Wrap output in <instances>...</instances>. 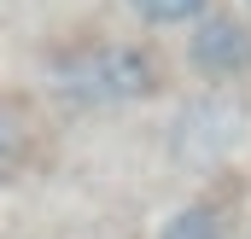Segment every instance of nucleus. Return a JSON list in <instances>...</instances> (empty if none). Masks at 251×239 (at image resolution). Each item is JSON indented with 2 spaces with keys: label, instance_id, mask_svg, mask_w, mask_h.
Instances as JSON below:
<instances>
[{
  "label": "nucleus",
  "instance_id": "obj_3",
  "mask_svg": "<svg viewBox=\"0 0 251 239\" xmlns=\"http://www.w3.org/2000/svg\"><path fill=\"white\" fill-rule=\"evenodd\" d=\"M29 158H35V134H29L24 111L0 105V187L24 175V169H29Z\"/></svg>",
  "mask_w": 251,
  "mask_h": 239
},
{
  "label": "nucleus",
  "instance_id": "obj_6",
  "mask_svg": "<svg viewBox=\"0 0 251 239\" xmlns=\"http://www.w3.org/2000/svg\"><path fill=\"white\" fill-rule=\"evenodd\" d=\"M240 6H246V18H251V0H240Z\"/></svg>",
  "mask_w": 251,
  "mask_h": 239
},
{
  "label": "nucleus",
  "instance_id": "obj_2",
  "mask_svg": "<svg viewBox=\"0 0 251 239\" xmlns=\"http://www.w3.org/2000/svg\"><path fill=\"white\" fill-rule=\"evenodd\" d=\"M187 70L210 88H228L251 76V18L234 12H210L187 29Z\"/></svg>",
  "mask_w": 251,
  "mask_h": 239
},
{
  "label": "nucleus",
  "instance_id": "obj_4",
  "mask_svg": "<svg viewBox=\"0 0 251 239\" xmlns=\"http://www.w3.org/2000/svg\"><path fill=\"white\" fill-rule=\"evenodd\" d=\"M146 29H193L199 18H210V0H123Z\"/></svg>",
  "mask_w": 251,
  "mask_h": 239
},
{
  "label": "nucleus",
  "instance_id": "obj_5",
  "mask_svg": "<svg viewBox=\"0 0 251 239\" xmlns=\"http://www.w3.org/2000/svg\"><path fill=\"white\" fill-rule=\"evenodd\" d=\"M158 239H228V228H222V210L216 204H181L164 228H158Z\"/></svg>",
  "mask_w": 251,
  "mask_h": 239
},
{
  "label": "nucleus",
  "instance_id": "obj_1",
  "mask_svg": "<svg viewBox=\"0 0 251 239\" xmlns=\"http://www.w3.org/2000/svg\"><path fill=\"white\" fill-rule=\"evenodd\" d=\"M47 88L82 111L146 105L170 88V59L134 35H82L47 59Z\"/></svg>",
  "mask_w": 251,
  "mask_h": 239
}]
</instances>
